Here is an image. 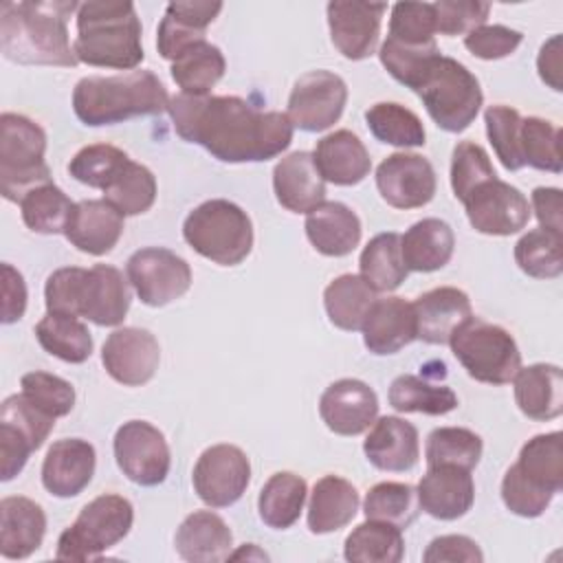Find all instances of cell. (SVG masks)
I'll return each instance as SVG.
<instances>
[{"label":"cell","mask_w":563,"mask_h":563,"mask_svg":"<svg viewBox=\"0 0 563 563\" xmlns=\"http://www.w3.org/2000/svg\"><path fill=\"white\" fill-rule=\"evenodd\" d=\"M176 134L222 163H262L292 141L284 112L260 110L235 95H174L167 108Z\"/></svg>","instance_id":"1"},{"label":"cell","mask_w":563,"mask_h":563,"mask_svg":"<svg viewBox=\"0 0 563 563\" xmlns=\"http://www.w3.org/2000/svg\"><path fill=\"white\" fill-rule=\"evenodd\" d=\"M77 9L73 0H4L0 4L2 55L29 66H77L66 26Z\"/></svg>","instance_id":"2"},{"label":"cell","mask_w":563,"mask_h":563,"mask_svg":"<svg viewBox=\"0 0 563 563\" xmlns=\"http://www.w3.org/2000/svg\"><path fill=\"white\" fill-rule=\"evenodd\" d=\"M130 282L110 264L92 268L64 266L48 275L44 303L48 312L84 317L101 328L123 323L130 310Z\"/></svg>","instance_id":"3"},{"label":"cell","mask_w":563,"mask_h":563,"mask_svg":"<svg viewBox=\"0 0 563 563\" xmlns=\"http://www.w3.org/2000/svg\"><path fill=\"white\" fill-rule=\"evenodd\" d=\"M73 48L77 59L88 66L136 70L145 55L134 4L117 0L81 2Z\"/></svg>","instance_id":"4"},{"label":"cell","mask_w":563,"mask_h":563,"mask_svg":"<svg viewBox=\"0 0 563 563\" xmlns=\"http://www.w3.org/2000/svg\"><path fill=\"white\" fill-rule=\"evenodd\" d=\"M169 95L152 70L114 77H84L73 90V110L84 125L99 128L132 117H154L169 108Z\"/></svg>","instance_id":"5"},{"label":"cell","mask_w":563,"mask_h":563,"mask_svg":"<svg viewBox=\"0 0 563 563\" xmlns=\"http://www.w3.org/2000/svg\"><path fill=\"white\" fill-rule=\"evenodd\" d=\"M411 90L422 99L433 123L451 134L464 132L484 103L477 77L457 59L435 53L420 70Z\"/></svg>","instance_id":"6"},{"label":"cell","mask_w":563,"mask_h":563,"mask_svg":"<svg viewBox=\"0 0 563 563\" xmlns=\"http://www.w3.org/2000/svg\"><path fill=\"white\" fill-rule=\"evenodd\" d=\"M185 242L220 266L244 262L253 249V224L242 207L224 198L198 205L183 222Z\"/></svg>","instance_id":"7"},{"label":"cell","mask_w":563,"mask_h":563,"mask_svg":"<svg viewBox=\"0 0 563 563\" xmlns=\"http://www.w3.org/2000/svg\"><path fill=\"white\" fill-rule=\"evenodd\" d=\"M46 132L24 114L2 112L0 117V194L20 202L33 187L51 183L44 161Z\"/></svg>","instance_id":"8"},{"label":"cell","mask_w":563,"mask_h":563,"mask_svg":"<svg viewBox=\"0 0 563 563\" xmlns=\"http://www.w3.org/2000/svg\"><path fill=\"white\" fill-rule=\"evenodd\" d=\"M134 523L132 504L114 493L95 497L59 534L55 556L62 561H99L123 541Z\"/></svg>","instance_id":"9"},{"label":"cell","mask_w":563,"mask_h":563,"mask_svg":"<svg viewBox=\"0 0 563 563\" xmlns=\"http://www.w3.org/2000/svg\"><path fill=\"white\" fill-rule=\"evenodd\" d=\"M453 356L466 374L486 385H506L521 367V352L515 336L479 317L466 319L449 339Z\"/></svg>","instance_id":"10"},{"label":"cell","mask_w":563,"mask_h":563,"mask_svg":"<svg viewBox=\"0 0 563 563\" xmlns=\"http://www.w3.org/2000/svg\"><path fill=\"white\" fill-rule=\"evenodd\" d=\"M125 275L139 299L152 308L167 306L191 288L189 264L163 246L134 251L125 264Z\"/></svg>","instance_id":"11"},{"label":"cell","mask_w":563,"mask_h":563,"mask_svg":"<svg viewBox=\"0 0 563 563\" xmlns=\"http://www.w3.org/2000/svg\"><path fill=\"white\" fill-rule=\"evenodd\" d=\"M114 460L121 473L139 486H158L167 479L172 453L163 431L147 420H128L114 433Z\"/></svg>","instance_id":"12"},{"label":"cell","mask_w":563,"mask_h":563,"mask_svg":"<svg viewBox=\"0 0 563 563\" xmlns=\"http://www.w3.org/2000/svg\"><path fill=\"white\" fill-rule=\"evenodd\" d=\"M347 103L345 81L330 70H310L301 75L288 97V112L292 128L303 132H323L332 128Z\"/></svg>","instance_id":"13"},{"label":"cell","mask_w":563,"mask_h":563,"mask_svg":"<svg viewBox=\"0 0 563 563\" xmlns=\"http://www.w3.org/2000/svg\"><path fill=\"white\" fill-rule=\"evenodd\" d=\"M251 462L235 444L205 449L194 466L191 484L198 497L211 508L233 506L249 488Z\"/></svg>","instance_id":"14"},{"label":"cell","mask_w":563,"mask_h":563,"mask_svg":"<svg viewBox=\"0 0 563 563\" xmlns=\"http://www.w3.org/2000/svg\"><path fill=\"white\" fill-rule=\"evenodd\" d=\"M462 205L471 227L484 235H512L530 220L528 198L497 176L477 185Z\"/></svg>","instance_id":"15"},{"label":"cell","mask_w":563,"mask_h":563,"mask_svg":"<svg viewBox=\"0 0 563 563\" xmlns=\"http://www.w3.org/2000/svg\"><path fill=\"white\" fill-rule=\"evenodd\" d=\"M376 187L389 207L418 209L435 196V169L420 154L396 152L376 167Z\"/></svg>","instance_id":"16"},{"label":"cell","mask_w":563,"mask_h":563,"mask_svg":"<svg viewBox=\"0 0 563 563\" xmlns=\"http://www.w3.org/2000/svg\"><path fill=\"white\" fill-rule=\"evenodd\" d=\"M101 363L112 380L125 387H141L156 374L161 347L145 328H119L108 334L101 347Z\"/></svg>","instance_id":"17"},{"label":"cell","mask_w":563,"mask_h":563,"mask_svg":"<svg viewBox=\"0 0 563 563\" xmlns=\"http://www.w3.org/2000/svg\"><path fill=\"white\" fill-rule=\"evenodd\" d=\"M319 416L336 435H361L378 418V396L358 378H341L321 394Z\"/></svg>","instance_id":"18"},{"label":"cell","mask_w":563,"mask_h":563,"mask_svg":"<svg viewBox=\"0 0 563 563\" xmlns=\"http://www.w3.org/2000/svg\"><path fill=\"white\" fill-rule=\"evenodd\" d=\"M385 11L383 2H330L328 26L334 48L352 62L369 57L376 51Z\"/></svg>","instance_id":"19"},{"label":"cell","mask_w":563,"mask_h":563,"mask_svg":"<svg viewBox=\"0 0 563 563\" xmlns=\"http://www.w3.org/2000/svg\"><path fill=\"white\" fill-rule=\"evenodd\" d=\"M420 510L440 521L464 517L475 501V482L468 468L453 464L429 466L416 488Z\"/></svg>","instance_id":"20"},{"label":"cell","mask_w":563,"mask_h":563,"mask_svg":"<svg viewBox=\"0 0 563 563\" xmlns=\"http://www.w3.org/2000/svg\"><path fill=\"white\" fill-rule=\"evenodd\" d=\"M97 466L95 446L81 438H64L51 444L42 462V484L59 499L77 497L92 479Z\"/></svg>","instance_id":"21"},{"label":"cell","mask_w":563,"mask_h":563,"mask_svg":"<svg viewBox=\"0 0 563 563\" xmlns=\"http://www.w3.org/2000/svg\"><path fill=\"white\" fill-rule=\"evenodd\" d=\"M416 314V339L444 345L453 332L473 317L471 299L455 286H440L422 292L413 303Z\"/></svg>","instance_id":"22"},{"label":"cell","mask_w":563,"mask_h":563,"mask_svg":"<svg viewBox=\"0 0 563 563\" xmlns=\"http://www.w3.org/2000/svg\"><path fill=\"white\" fill-rule=\"evenodd\" d=\"M123 229L125 216L106 198H99L75 202L64 235L81 253L106 255L117 246Z\"/></svg>","instance_id":"23"},{"label":"cell","mask_w":563,"mask_h":563,"mask_svg":"<svg viewBox=\"0 0 563 563\" xmlns=\"http://www.w3.org/2000/svg\"><path fill=\"white\" fill-rule=\"evenodd\" d=\"M363 453L372 466L387 473H405L418 464L420 442L418 429L398 416L378 418L365 442Z\"/></svg>","instance_id":"24"},{"label":"cell","mask_w":563,"mask_h":563,"mask_svg":"<svg viewBox=\"0 0 563 563\" xmlns=\"http://www.w3.org/2000/svg\"><path fill=\"white\" fill-rule=\"evenodd\" d=\"M273 191L277 202L292 213H310L325 200L321 178L310 152H292L273 169Z\"/></svg>","instance_id":"25"},{"label":"cell","mask_w":563,"mask_h":563,"mask_svg":"<svg viewBox=\"0 0 563 563\" xmlns=\"http://www.w3.org/2000/svg\"><path fill=\"white\" fill-rule=\"evenodd\" d=\"M363 343L372 354H396L416 339L413 306L402 297L376 299L361 325Z\"/></svg>","instance_id":"26"},{"label":"cell","mask_w":563,"mask_h":563,"mask_svg":"<svg viewBox=\"0 0 563 563\" xmlns=\"http://www.w3.org/2000/svg\"><path fill=\"white\" fill-rule=\"evenodd\" d=\"M312 158L321 178L339 187L358 185L372 169L365 143L350 130H336L319 139Z\"/></svg>","instance_id":"27"},{"label":"cell","mask_w":563,"mask_h":563,"mask_svg":"<svg viewBox=\"0 0 563 563\" xmlns=\"http://www.w3.org/2000/svg\"><path fill=\"white\" fill-rule=\"evenodd\" d=\"M46 515L29 497L11 495L0 501V554L18 561L31 556L44 541Z\"/></svg>","instance_id":"28"},{"label":"cell","mask_w":563,"mask_h":563,"mask_svg":"<svg viewBox=\"0 0 563 563\" xmlns=\"http://www.w3.org/2000/svg\"><path fill=\"white\" fill-rule=\"evenodd\" d=\"M174 548L178 556L189 563L227 561L233 548V532L220 515L211 510H196L178 526Z\"/></svg>","instance_id":"29"},{"label":"cell","mask_w":563,"mask_h":563,"mask_svg":"<svg viewBox=\"0 0 563 563\" xmlns=\"http://www.w3.org/2000/svg\"><path fill=\"white\" fill-rule=\"evenodd\" d=\"M306 235L314 251L325 257H345L361 242V220L343 202L323 200L306 213Z\"/></svg>","instance_id":"30"},{"label":"cell","mask_w":563,"mask_h":563,"mask_svg":"<svg viewBox=\"0 0 563 563\" xmlns=\"http://www.w3.org/2000/svg\"><path fill=\"white\" fill-rule=\"evenodd\" d=\"M222 11V2H169L158 24V53L174 62L185 48L205 40L207 26Z\"/></svg>","instance_id":"31"},{"label":"cell","mask_w":563,"mask_h":563,"mask_svg":"<svg viewBox=\"0 0 563 563\" xmlns=\"http://www.w3.org/2000/svg\"><path fill=\"white\" fill-rule=\"evenodd\" d=\"M515 402L530 420H554L563 413V372L552 363L519 367L515 374Z\"/></svg>","instance_id":"32"},{"label":"cell","mask_w":563,"mask_h":563,"mask_svg":"<svg viewBox=\"0 0 563 563\" xmlns=\"http://www.w3.org/2000/svg\"><path fill=\"white\" fill-rule=\"evenodd\" d=\"M455 249L453 229L440 218H422L400 235L407 271L433 273L449 264Z\"/></svg>","instance_id":"33"},{"label":"cell","mask_w":563,"mask_h":563,"mask_svg":"<svg viewBox=\"0 0 563 563\" xmlns=\"http://www.w3.org/2000/svg\"><path fill=\"white\" fill-rule=\"evenodd\" d=\"M358 490L339 475L321 477L308 501V528L312 534H330L345 528L358 510Z\"/></svg>","instance_id":"34"},{"label":"cell","mask_w":563,"mask_h":563,"mask_svg":"<svg viewBox=\"0 0 563 563\" xmlns=\"http://www.w3.org/2000/svg\"><path fill=\"white\" fill-rule=\"evenodd\" d=\"M376 299V290L361 275L352 273L339 275L323 290V308L330 323L347 332L361 330Z\"/></svg>","instance_id":"35"},{"label":"cell","mask_w":563,"mask_h":563,"mask_svg":"<svg viewBox=\"0 0 563 563\" xmlns=\"http://www.w3.org/2000/svg\"><path fill=\"white\" fill-rule=\"evenodd\" d=\"M308 486L306 479L290 471H279L266 479L257 497L260 519L273 530H286L297 523L303 504H306Z\"/></svg>","instance_id":"36"},{"label":"cell","mask_w":563,"mask_h":563,"mask_svg":"<svg viewBox=\"0 0 563 563\" xmlns=\"http://www.w3.org/2000/svg\"><path fill=\"white\" fill-rule=\"evenodd\" d=\"M37 343L53 356L64 363H86L92 354V336L90 330L79 317L46 312L35 325Z\"/></svg>","instance_id":"37"},{"label":"cell","mask_w":563,"mask_h":563,"mask_svg":"<svg viewBox=\"0 0 563 563\" xmlns=\"http://www.w3.org/2000/svg\"><path fill=\"white\" fill-rule=\"evenodd\" d=\"M227 62L222 51L207 40L191 44L172 62V79L183 95L202 97L222 79Z\"/></svg>","instance_id":"38"},{"label":"cell","mask_w":563,"mask_h":563,"mask_svg":"<svg viewBox=\"0 0 563 563\" xmlns=\"http://www.w3.org/2000/svg\"><path fill=\"white\" fill-rule=\"evenodd\" d=\"M361 277L376 290V292H391L396 290L409 275L402 251H400V235L394 231L374 235L358 260Z\"/></svg>","instance_id":"39"},{"label":"cell","mask_w":563,"mask_h":563,"mask_svg":"<svg viewBox=\"0 0 563 563\" xmlns=\"http://www.w3.org/2000/svg\"><path fill=\"white\" fill-rule=\"evenodd\" d=\"M389 405L402 413H427V416H444L457 409V394L446 385L429 383L427 378L413 374H400L391 380Z\"/></svg>","instance_id":"40"},{"label":"cell","mask_w":563,"mask_h":563,"mask_svg":"<svg viewBox=\"0 0 563 563\" xmlns=\"http://www.w3.org/2000/svg\"><path fill=\"white\" fill-rule=\"evenodd\" d=\"M343 556L352 563H398L405 556L402 530L367 519L347 534Z\"/></svg>","instance_id":"41"},{"label":"cell","mask_w":563,"mask_h":563,"mask_svg":"<svg viewBox=\"0 0 563 563\" xmlns=\"http://www.w3.org/2000/svg\"><path fill=\"white\" fill-rule=\"evenodd\" d=\"M515 466L537 486L552 495L563 488V435L561 431L539 433L530 438L515 462Z\"/></svg>","instance_id":"42"},{"label":"cell","mask_w":563,"mask_h":563,"mask_svg":"<svg viewBox=\"0 0 563 563\" xmlns=\"http://www.w3.org/2000/svg\"><path fill=\"white\" fill-rule=\"evenodd\" d=\"M365 121L374 139L394 147H422L424 145V125L416 112L409 108L380 101L365 110Z\"/></svg>","instance_id":"43"},{"label":"cell","mask_w":563,"mask_h":563,"mask_svg":"<svg viewBox=\"0 0 563 563\" xmlns=\"http://www.w3.org/2000/svg\"><path fill=\"white\" fill-rule=\"evenodd\" d=\"M73 209H75V202L53 183L33 187L20 200L24 224L33 233H42V235L64 233Z\"/></svg>","instance_id":"44"},{"label":"cell","mask_w":563,"mask_h":563,"mask_svg":"<svg viewBox=\"0 0 563 563\" xmlns=\"http://www.w3.org/2000/svg\"><path fill=\"white\" fill-rule=\"evenodd\" d=\"M418 510L420 504L416 488L402 482H380L367 490L363 501V512L367 519L385 521L400 530L413 523Z\"/></svg>","instance_id":"45"},{"label":"cell","mask_w":563,"mask_h":563,"mask_svg":"<svg viewBox=\"0 0 563 563\" xmlns=\"http://www.w3.org/2000/svg\"><path fill=\"white\" fill-rule=\"evenodd\" d=\"M103 198L123 216L145 213L156 200V178L145 165L130 158L103 189Z\"/></svg>","instance_id":"46"},{"label":"cell","mask_w":563,"mask_h":563,"mask_svg":"<svg viewBox=\"0 0 563 563\" xmlns=\"http://www.w3.org/2000/svg\"><path fill=\"white\" fill-rule=\"evenodd\" d=\"M563 238L548 229H532L515 244L517 266L534 279H554L563 273Z\"/></svg>","instance_id":"47"},{"label":"cell","mask_w":563,"mask_h":563,"mask_svg":"<svg viewBox=\"0 0 563 563\" xmlns=\"http://www.w3.org/2000/svg\"><path fill=\"white\" fill-rule=\"evenodd\" d=\"M484 444L482 438L464 427H438L427 435V466L453 464L473 471L479 464Z\"/></svg>","instance_id":"48"},{"label":"cell","mask_w":563,"mask_h":563,"mask_svg":"<svg viewBox=\"0 0 563 563\" xmlns=\"http://www.w3.org/2000/svg\"><path fill=\"white\" fill-rule=\"evenodd\" d=\"M521 154L526 165L561 174V128L541 117L521 119Z\"/></svg>","instance_id":"49"},{"label":"cell","mask_w":563,"mask_h":563,"mask_svg":"<svg viewBox=\"0 0 563 563\" xmlns=\"http://www.w3.org/2000/svg\"><path fill=\"white\" fill-rule=\"evenodd\" d=\"M130 156L110 145V143H95L81 147L68 163V172L77 183H84L95 189H106L110 180L125 167Z\"/></svg>","instance_id":"50"},{"label":"cell","mask_w":563,"mask_h":563,"mask_svg":"<svg viewBox=\"0 0 563 563\" xmlns=\"http://www.w3.org/2000/svg\"><path fill=\"white\" fill-rule=\"evenodd\" d=\"M484 123L488 141L501 165L508 172L521 169L526 165L521 154V114L510 106L497 103L486 108Z\"/></svg>","instance_id":"51"},{"label":"cell","mask_w":563,"mask_h":563,"mask_svg":"<svg viewBox=\"0 0 563 563\" xmlns=\"http://www.w3.org/2000/svg\"><path fill=\"white\" fill-rule=\"evenodd\" d=\"M495 167L488 158V152L473 143V141H462L453 147V158H451V189H453V196L464 202L468 198V194L495 178Z\"/></svg>","instance_id":"52"},{"label":"cell","mask_w":563,"mask_h":563,"mask_svg":"<svg viewBox=\"0 0 563 563\" xmlns=\"http://www.w3.org/2000/svg\"><path fill=\"white\" fill-rule=\"evenodd\" d=\"M389 40L420 46L435 42V13L433 2H398L389 15Z\"/></svg>","instance_id":"53"},{"label":"cell","mask_w":563,"mask_h":563,"mask_svg":"<svg viewBox=\"0 0 563 563\" xmlns=\"http://www.w3.org/2000/svg\"><path fill=\"white\" fill-rule=\"evenodd\" d=\"M22 394L53 418L68 416L75 407V387L62 376L48 372H29L20 378Z\"/></svg>","instance_id":"54"},{"label":"cell","mask_w":563,"mask_h":563,"mask_svg":"<svg viewBox=\"0 0 563 563\" xmlns=\"http://www.w3.org/2000/svg\"><path fill=\"white\" fill-rule=\"evenodd\" d=\"M0 424L15 429L22 438L31 442L37 451L55 427V418L35 407L22 391L2 400L0 405Z\"/></svg>","instance_id":"55"},{"label":"cell","mask_w":563,"mask_h":563,"mask_svg":"<svg viewBox=\"0 0 563 563\" xmlns=\"http://www.w3.org/2000/svg\"><path fill=\"white\" fill-rule=\"evenodd\" d=\"M552 497L554 495L550 490L532 484L515 464L506 471L501 479V501L517 517H541L552 504Z\"/></svg>","instance_id":"56"},{"label":"cell","mask_w":563,"mask_h":563,"mask_svg":"<svg viewBox=\"0 0 563 563\" xmlns=\"http://www.w3.org/2000/svg\"><path fill=\"white\" fill-rule=\"evenodd\" d=\"M490 4L479 0H440L433 2L435 33L455 37L486 24Z\"/></svg>","instance_id":"57"},{"label":"cell","mask_w":563,"mask_h":563,"mask_svg":"<svg viewBox=\"0 0 563 563\" xmlns=\"http://www.w3.org/2000/svg\"><path fill=\"white\" fill-rule=\"evenodd\" d=\"M521 42L523 33L504 24H482L464 35L466 51L486 62L512 55Z\"/></svg>","instance_id":"58"},{"label":"cell","mask_w":563,"mask_h":563,"mask_svg":"<svg viewBox=\"0 0 563 563\" xmlns=\"http://www.w3.org/2000/svg\"><path fill=\"white\" fill-rule=\"evenodd\" d=\"M424 563H482L484 554L479 545L464 534H442L435 537L422 552Z\"/></svg>","instance_id":"59"},{"label":"cell","mask_w":563,"mask_h":563,"mask_svg":"<svg viewBox=\"0 0 563 563\" xmlns=\"http://www.w3.org/2000/svg\"><path fill=\"white\" fill-rule=\"evenodd\" d=\"M26 310V284L18 268L2 264V323H15Z\"/></svg>","instance_id":"60"},{"label":"cell","mask_w":563,"mask_h":563,"mask_svg":"<svg viewBox=\"0 0 563 563\" xmlns=\"http://www.w3.org/2000/svg\"><path fill=\"white\" fill-rule=\"evenodd\" d=\"M532 209L541 224L552 233L561 235L563 229V211H561V189L559 187H537L532 189Z\"/></svg>","instance_id":"61"},{"label":"cell","mask_w":563,"mask_h":563,"mask_svg":"<svg viewBox=\"0 0 563 563\" xmlns=\"http://www.w3.org/2000/svg\"><path fill=\"white\" fill-rule=\"evenodd\" d=\"M537 70L543 84H548L552 90L561 92V35H552L548 42H543L539 57H537Z\"/></svg>","instance_id":"62"},{"label":"cell","mask_w":563,"mask_h":563,"mask_svg":"<svg viewBox=\"0 0 563 563\" xmlns=\"http://www.w3.org/2000/svg\"><path fill=\"white\" fill-rule=\"evenodd\" d=\"M262 559V561H266L268 559V554L266 552H262V550H257V545L255 543H244V548H240V550H235V552H231L229 554V559Z\"/></svg>","instance_id":"63"}]
</instances>
